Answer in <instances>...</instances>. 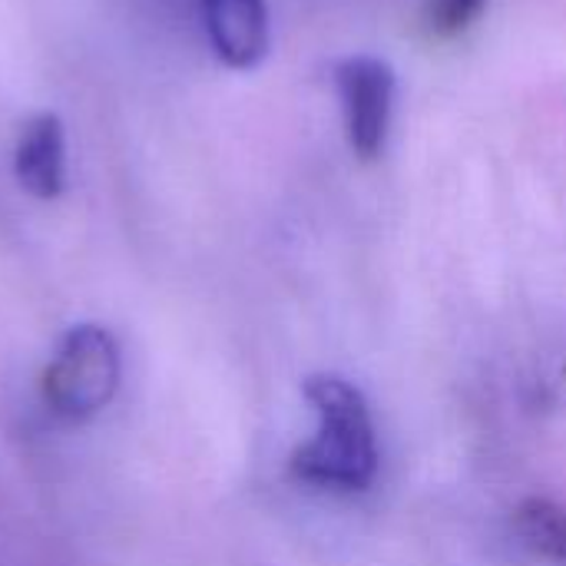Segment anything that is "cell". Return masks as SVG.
Instances as JSON below:
<instances>
[{"mask_svg": "<svg viewBox=\"0 0 566 566\" xmlns=\"http://www.w3.org/2000/svg\"><path fill=\"white\" fill-rule=\"evenodd\" d=\"M43 401L63 421H90L119 388V345L99 325H76L63 335L43 371Z\"/></svg>", "mask_w": 566, "mask_h": 566, "instance_id": "obj_2", "label": "cell"}, {"mask_svg": "<svg viewBox=\"0 0 566 566\" xmlns=\"http://www.w3.org/2000/svg\"><path fill=\"white\" fill-rule=\"evenodd\" d=\"M484 7H488V0H428L424 23H428L431 36L451 40V36L464 33L484 13Z\"/></svg>", "mask_w": 566, "mask_h": 566, "instance_id": "obj_7", "label": "cell"}, {"mask_svg": "<svg viewBox=\"0 0 566 566\" xmlns=\"http://www.w3.org/2000/svg\"><path fill=\"white\" fill-rule=\"evenodd\" d=\"M305 398L318 431L292 458V474L328 491H365L378 471L375 424L365 395L342 375H312Z\"/></svg>", "mask_w": 566, "mask_h": 566, "instance_id": "obj_1", "label": "cell"}, {"mask_svg": "<svg viewBox=\"0 0 566 566\" xmlns=\"http://www.w3.org/2000/svg\"><path fill=\"white\" fill-rule=\"evenodd\" d=\"M13 172L36 199H56L66 189V129L56 113H36L23 123Z\"/></svg>", "mask_w": 566, "mask_h": 566, "instance_id": "obj_5", "label": "cell"}, {"mask_svg": "<svg viewBox=\"0 0 566 566\" xmlns=\"http://www.w3.org/2000/svg\"><path fill=\"white\" fill-rule=\"evenodd\" d=\"M202 20L216 56L232 70H252L269 53L265 0H202Z\"/></svg>", "mask_w": 566, "mask_h": 566, "instance_id": "obj_4", "label": "cell"}, {"mask_svg": "<svg viewBox=\"0 0 566 566\" xmlns=\"http://www.w3.org/2000/svg\"><path fill=\"white\" fill-rule=\"evenodd\" d=\"M514 531L521 544L554 564H566V507L551 497H527L514 511Z\"/></svg>", "mask_w": 566, "mask_h": 566, "instance_id": "obj_6", "label": "cell"}, {"mask_svg": "<svg viewBox=\"0 0 566 566\" xmlns=\"http://www.w3.org/2000/svg\"><path fill=\"white\" fill-rule=\"evenodd\" d=\"M348 146L358 159H378L388 143L395 109V70L381 56H348L335 66Z\"/></svg>", "mask_w": 566, "mask_h": 566, "instance_id": "obj_3", "label": "cell"}]
</instances>
